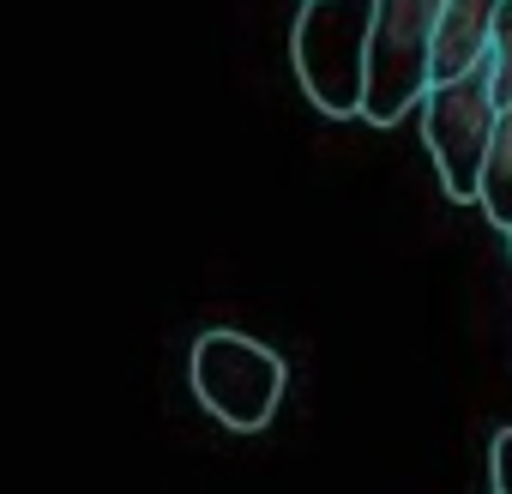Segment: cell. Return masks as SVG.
I'll return each mask as SVG.
<instances>
[{
  "label": "cell",
  "mask_w": 512,
  "mask_h": 494,
  "mask_svg": "<svg viewBox=\"0 0 512 494\" xmlns=\"http://www.w3.org/2000/svg\"><path fill=\"white\" fill-rule=\"evenodd\" d=\"M368 37H374V0H308L296 13L290 55L308 103H320L326 115H362Z\"/></svg>",
  "instance_id": "obj_1"
},
{
  "label": "cell",
  "mask_w": 512,
  "mask_h": 494,
  "mask_svg": "<svg viewBox=\"0 0 512 494\" xmlns=\"http://www.w3.org/2000/svg\"><path fill=\"white\" fill-rule=\"evenodd\" d=\"M187 368H193V398L235 434L266 428L284 398V356L247 332H199Z\"/></svg>",
  "instance_id": "obj_2"
},
{
  "label": "cell",
  "mask_w": 512,
  "mask_h": 494,
  "mask_svg": "<svg viewBox=\"0 0 512 494\" xmlns=\"http://www.w3.org/2000/svg\"><path fill=\"white\" fill-rule=\"evenodd\" d=\"M440 0H374V37H368V91L362 115L392 127L428 91V31Z\"/></svg>",
  "instance_id": "obj_3"
},
{
  "label": "cell",
  "mask_w": 512,
  "mask_h": 494,
  "mask_svg": "<svg viewBox=\"0 0 512 494\" xmlns=\"http://www.w3.org/2000/svg\"><path fill=\"white\" fill-rule=\"evenodd\" d=\"M494 115L500 109H494L482 73L440 79V85L422 91V133H428L434 169H440V181H446L452 199H470L476 205V175H482V157H488Z\"/></svg>",
  "instance_id": "obj_4"
},
{
  "label": "cell",
  "mask_w": 512,
  "mask_h": 494,
  "mask_svg": "<svg viewBox=\"0 0 512 494\" xmlns=\"http://www.w3.org/2000/svg\"><path fill=\"white\" fill-rule=\"evenodd\" d=\"M494 7H500V0H440L434 31H428V85L476 73V61L488 49Z\"/></svg>",
  "instance_id": "obj_5"
},
{
  "label": "cell",
  "mask_w": 512,
  "mask_h": 494,
  "mask_svg": "<svg viewBox=\"0 0 512 494\" xmlns=\"http://www.w3.org/2000/svg\"><path fill=\"white\" fill-rule=\"evenodd\" d=\"M476 205L488 211V223L512 229V103H500L494 133H488V157L476 175Z\"/></svg>",
  "instance_id": "obj_6"
},
{
  "label": "cell",
  "mask_w": 512,
  "mask_h": 494,
  "mask_svg": "<svg viewBox=\"0 0 512 494\" xmlns=\"http://www.w3.org/2000/svg\"><path fill=\"white\" fill-rule=\"evenodd\" d=\"M476 73H482V85H488L494 109H500V103H512V0H500V7H494V25H488V49H482Z\"/></svg>",
  "instance_id": "obj_7"
},
{
  "label": "cell",
  "mask_w": 512,
  "mask_h": 494,
  "mask_svg": "<svg viewBox=\"0 0 512 494\" xmlns=\"http://www.w3.org/2000/svg\"><path fill=\"white\" fill-rule=\"evenodd\" d=\"M488 470H494V494H512V428L494 440V452H488Z\"/></svg>",
  "instance_id": "obj_8"
},
{
  "label": "cell",
  "mask_w": 512,
  "mask_h": 494,
  "mask_svg": "<svg viewBox=\"0 0 512 494\" xmlns=\"http://www.w3.org/2000/svg\"><path fill=\"white\" fill-rule=\"evenodd\" d=\"M506 241H512V229H506Z\"/></svg>",
  "instance_id": "obj_9"
}]
</instances>
